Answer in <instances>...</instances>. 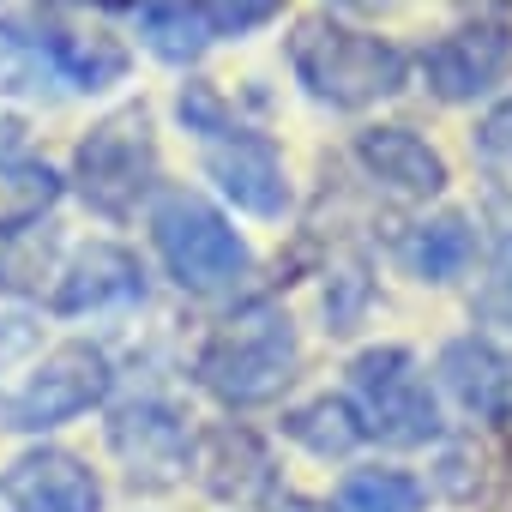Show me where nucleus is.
Listing matches in <instances>:
<instances>
[{"label": "nucleus", "mask_w": 512, "mask_h": 512, "mask_svg": "<svg viewBox=\"0 0 512 512\" xmlns=\"http://www.w3.org/2000/svg\"><path fill=\"white\" fill-rule=\"evenodd\" d=\"M145 290V278H139V260L133 253H121V247H85L79 260L61 272V284H55V308L61 314H85V308H109V302H127V296H139Z\"/></svg>", "instance_id": "12"}, {"label": "nucleus", "mask_w": 512, "mask_h": 512, "mask_svg": "<svg viewBox=\"0 0 512 512\" xmlns=\"http://www.w3.org/2000/svg\"><path fill=\"white\" fill-rule=\"evenodd\" d=\"M338 512H422V482L404 470H350L338 482Z\"/></svg>", "instance_id": "17"}, {"label": "nucleus", "mask_w": 512, "mask_h": 512, "mask_svg": "<svg viewBox=\"0 0 512 512\" xmlns=\"http://www.w3.org/2000/svg\"><path fill=\"white\" fill-rule=\"evenodd\" d=\"M296 374V326L284 308L272 302H253L235 320H223L211 332V344L199 350V380L211 398L247 410V404H266L290 386Z\"/></svg>", "instance_id": "2"}, {"label": "nucleus", "mask_w": 512, "mask_h": 512, "mask_svg": "<svg viewBox=\"0 0 512 512\" xmlns=\"http://www.w3.org/2000/svg\"><path fill=\"white\" fill-rule=\"evenodd\" d=\"M115 452L127 458L133 482H169L187 464V428L163 410V404H133L115 416Z\"/></svg>", "instance_id": "11"}, {"label": "nucleus", "mask_w": 512, "mask_h": 512, "mask_svg": "<svg viewBox=\"0 0 512 512\" xmlns=\"http://www.w3.org/2000/svg\"><path fill=\"white\" fill-rule=\"evenodd\" d=\"M440 374H446V386L458 392L464 410H476V416H506V404H512V368H506L488 344H476V338L452 344V350L440 356Z\"/></svg>", "instance_id": "13"}, {"label": "nucleus", "mask_w": 512, "mask_h": 512, "mask_svg": "<svg viewBox=\"0 0 512 512\" xmlns=\"http://www.w3.org/2000/svg\"><path fill=\"white\" fill-rule=\"evenodd\" d=\"M205 19L217 37H247V31H260L284 13V0H199Z\"/></svg>", "instance_id": "18"}, {"label": "nucleus", "mask_w": 512, "mask_h": 512, "mask_svg": "<svg viewBox=\"0 0 512 512\" xmlns=\"http://www.w3.org/2000/svg\"><path fill=\"white\" fill-rule=\"evenodd\" d=\"M476 151L488 157V163H500V169H512V97L476 127Z\"/></svg>", "instance_id": "19"}, {"label": "nucleus", "mask_w": 512, "mask_h": 512, "mask_svg": "<svg viewBox=\"0 0 512 512\" xmlns=\"http://www.w3.org/2000/svg\"><path fill=\"white\" fill-rule=\"evenodd\" d=\"M350 416L386 446H428L440 434V404L410 350H368L350 362Z\"/></svg>", "instance_id": "5"}, {"label": "nucleus", "mask_w": 512, "mask_h": 512, "mask_svg": "<svg viewBox=\"0 0 512 512\" xmlns=\"http://www.w3.org/2000/svg\"><path fill=\"white\" fill-rule=\"evenodd\" d=\"M109 7H121V0H109Z\"/></svg>", "instance_id": "22"}, {"label": "nucleus", "mask_w": 512, "mask_h": 512, "mask_svg": "<svg viewBox=\"0 0 512 512\" xmlns=\"http://www.w3.org/2000/svg\"><path fill=\"white\" fill-rule=\"evenodd\" d=\"M181 121L199 133V151H205L211 181H217L241 211H253V217H284L290 181H284L278 151H272L260 133L235 127V121L223 115V103H217L205 85H193V91L181 97Z\"/></svg>", "instance_id": "3"}, {"label": "nucleus", "mask_w": 512, "mask_h": 512, "mask_svg": "<svg viewBox=\"0 0 512 512\" xmlns=\"http://www.w3.org/2000/svg\"><path fill=\"white\" fill-rule=\"evenodd\" d=\"M356 157H362V169L374 181H386L398 193L434 199L446 187V157L410 127H368V133H356Z\"/></svg>", "instance_id": "10"}, {"label": "nucleus", "mask_w": 512, "mask_h": 512, "mask_svg": "<svg viewBox=\"0 0 512 512\" xmlns=\"http://www.w3.org/2000/svg\"><path fill=\"white\" fill-rule=\"evenodd\" d=\"M506 67H512V31L506 25H464V31H452V37L422 49L428 91L446 97V103L494 91L506 79Z\"/></svg>", "instance_id": "9"}, {"label": "nucleus", "mask_w": 512, "mask_h": 512, "mask_svg": "<svg viewBox=\"0 0 512 512\" xmlns=\"http://www.w3.org/2000/svg\"><path fill=\"white\" fill-rule=\"evenodd\" d=\"M37 49L49 55V67L79 85V91H103L127 73V49L109 37H79V31H37Z\"/></svg>", "instance_id": "14"}, {"label": "nucleus", "mask_w": 512, "mask_h": 512, "mask_svg": "<svg viewBox=\"0 0 512 512\" xmlns=\"http://www.w3.org/2000/svg\"><path fill=\"white\" fill-rule=\"evenodd\" d=\"M109 386H115V368L97 344H61L31 368L25 386L0 392V428H13V434L61 428L73 416H85L91 404H103Z\"/></svg>", "instance_id": "6"}, {"label": "nucleus", "mask_w": 512, "mask_h": 512, "mask_svg": "<svg viewBox=\"0 0 512 512\" xmlns=\"http://www.w3.org/2000/svg\"><path fill=\"white\" fill-rule=\"evenodd\" d=\"M482 308H488V314H500V320H512V253H506V266H500V278L488 284Z\"/></svg>", "instance_id": "20"}, {"label": "nucleus", "mask_w": 512, "mask_h": 512, "mask_svg": "<svg viewBox=\"0 0 512 512\" xmlns=\"http://www.w3.org/2000/svg\"><path fill=\"white\" fill-rule=\"evenodd\" d=\"M7 512H103V482L61 446H37L0 476Z\"/></svg>", "instance_id": "8"}, {"label": "nucleus", "mask_w": 512, "mask_h": 512, "mask_svg": "<svg viewBox=\"0 0 512 512\" xmlns=\"http://www.w3.org/2000/svg\"><path fill=\"white\" fill-rule=\"evenodd\" d=\"M79 193L103 211V217H127L151 187H157V139H151V115L145 109H121L109 121L91 127V139L79 145Z\"/></svg>", "instance_id": "7"}, {"label": "nucleus", "mask_w": 512, "mask_h": 512, "mask_svg": "<svg viewBox=\"0 0 512 512\" xmlns=\"http://www.w3.org/2000/svg\"><path fill=\"white\" fill-rule=\"evenodd\" d=\"M290 67L308 85V97L332 109H368L380 97H398L410 79V61L398 43L332 25V19H302L290 37Z\"/></svg>", "instance_id": "1"}, {"label": "nucleus", "mask_w": 512, "mask_h": 512, "mask_svg": "<svg viewBox=\"0 0 512 512\" xmlns=\"http://www.w3.org/2000/svg\"><path fill=\"white\" fill-rule=\"evenodd\" d=\"M470 253H476V229H470L458 211H446V217L422 223V229L404 241V266H410L416 278H428V284H446V278H458V272L470 266Z\"/></svg>", "instance_id": "15"}, {"label": "nucleus", "mask_w": 512, "mask_h": 512, "mask_svg": "<svg viewBox=\"0 0 512 512\" xmlns=\"http://www.w3.org/2000/svg\"><path fill=\"white\" fill-rule=\"evenodd\" d=\"M338 7H350V13H380V7H392V0H338Z\"/></svg>", "instance_id": "21"}, {"label": "nucleus", "mask_w": 512, "mask_h": 512, "mask_svg": "<svg viewBox=\"0 0 512 512\" xmlns=\"http://www.w3.org/2000/svg\"><path fill=\"white\" fill-rule=\"evenodd\" d=\"M139 31H145V43H151L163 61H199L205 43L217 37L199 0H145Z\"/></svg>", "instance_id": "16"}, {"label": "nucleus", "mask_w": 512, "mask_h": 512, "mask_svg": "<svg viewBox=\"0 0 512 512\" xmlns=\"http://www.w3.org/2000/svg\"><path fill=\"white\" fill-rule=\"evenodd\" d=\"M151 241H157V253H163L169 278H175L181 290H193V296H217V290L241 284L247 266H253V253H247V241L229 229V217L211 211V205L193 199V193H163V199H157V211H151Z\"/></svg>", "instance_id": "4"}]
</instances>
